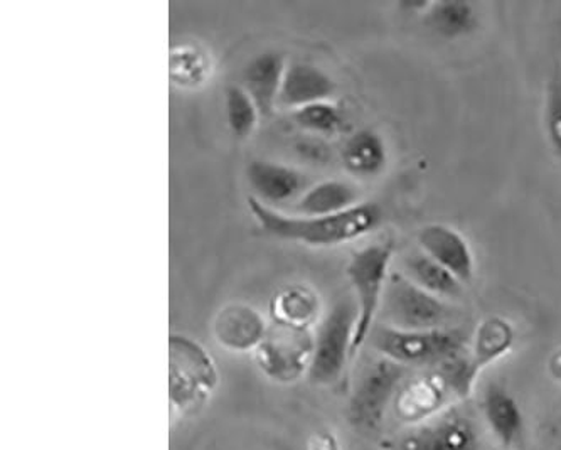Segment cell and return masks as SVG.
Returning a JSON list of instances; mask_svg holds the SVG:
<instances>
[{
  "mask_svg": "<svg viewBox=\"0 0 561 450\" xmlns=\"http://www.w3.org/2000/svg\"><path fill=\"white\" fill-rule=\"evenodd\" d=\"M335 93V81L331 74L312 62L288 61L282 83L278 108L296 112L312 103L328 102Z\"/></svg>",
  "mask_w": 561,
  "mask_h": 450,
  "instance_id": "5bb4252c",
  "label": "cell"
},
{
  "mask_svg": "<svg viewBox=\"0 0 561 450\" xmlns=\"http://www.w3.org/2000/svg\"><path fill=\"white\" fill-rule=\"evenodd\" d=\"M225 115L231 136L237 140L249 139L262 118L252 96L241 84H230L225 92Z\"/></svg>",
  "mask_w": 561,
  "mask_h": 450,
  "instance_id": "7402d4cb",
  "label": "cell"
},
{
  "mask_svg": "<svg viewBox=\"0 0 561 450\" xmlns=\"http://www.w3.org/2000/svg\"><path fill=\"white\" fill-rule=\"evenodd\" d=\"M400 450H481V436L469 415L450 406L412 427Z\"/></svg>",
  "mask_w": 561,
  "mask_h": 450,
  "instance_id": "9c48e42d",
  "label": "cell"
},
{
  "mask_svg": "<svg viewBox=\"0 0 561 450\" xmlns=\"http://www.w3.org/2000/svg\"><path fill=\"white\" fill-rule=\"evenodd\" d=\"M318 314V300L309 290L294 287L275 297L274 321L290 326L309 327Z\"/></svg>",
  "mask_w": 561,
  "mask_h": 450,
  "instance_id": "cb8c5ba5",
  "label": "cell"
},
{
  "mask_svg": "<svg viewBox=\"0 0 561 450\" xmlns=\"http://www.w3.org/2000/svg\"><path fill=\"white\" fill-rule=\"evenodd\" d=\"M425 24L444 39H460L479 27L476 5L462 0H442L426 5Z\"/></svg>",
  "mask_w": 561,
  "mask_h": 450,
  "instance_id": "ffe728a7",
  "label": "cell"
},
{
  "mask_svg": "<svg viewBox=\"0 0 561 450\" xmlns=\"http://www.w3.org/2000/svg\"><path fill=\"white\" fill-rule=\"evenodd\" d=\"M341 159L347 173L353 176H379L388 164L387 142L371 128H362L344 142Z\"/></svg>",
  "mask_w": 561,
  "mask_h": 450,
  "instance_id": "ac0fdd59",
  "label": "cell"
},
{
  "mask_svg": "<svg viewBox=\"0 0 561 450\" xmlns=\"http://www.w3.org/2000/svg\"><path fill=\"white\" fill-rule=\"evenodd\" d=\"M337 446H335L334 439L332 437L325 436V434H319L318 437H313L309 443V450H335Z\"/></svg>",
  "mask_w": 561,
  "mask_h": 450,
  "instance_id": "4316f807",
  "label": "cell"
},
{
  "mask_svg": "<svg viewBox=\"0 0 561 450\" xmlns=\"http://www.w3.org/2000/svg\"><path fill=\"white\" fill-rule=\"evenodd\" d=\"M481 414L485 425L504 449L522 446L526 436V420L518 399L506 384L489 381L482 390Z\"/></svg>",
  "mask_w": 561,
  "mask_h": 450,
  "instance_id": "8fae6325",
  "label": "cell"
},
{
  "mask_svg": "<svg viewBox=\"0 0 561 450\" xmlns=\"http://www.w3.org/2000/svg\"><path fill=\"white\" fill-rule=\"evenodd\" d=\"M409 280H412L420 289L426 290L432 296L440 299H454L462 292L463 284L454 277L447 268L442 267L431 256L420 250L407 256L403 261V272Z\"/></svg>",
  "mask_w": 561,
  "mask_h": 450,
  "instance_id": "44dd1931",
  "label": "cell"
},
{
  "mask_svg": "<svg viewBox=\"0 0 561 450\" xmlns=\"http://www.w3.org/2000/svg\"><path fill=\"white\" fill-rule=\"evenodd\" d=\"M206 71H208V62L203 53L197 49L191 48V46H181L179 51L172 53L171 78L175 83H199L205 80Z\"/></svg>",
  "mask_w": 561,
  "mask_h": 450,
  "instance_id": "484cf974",
  "label": "cell"
},
{
  "mask_svg": "<svg viewBox=\"0 0 561 450\" xmlns=\"http://www.w3.org/2000/svg\"><path fill=\"white\" fill-rule=\"evenodd\" d=\"M249 211L263 233L282 242L299 243L313 249H329L354 242L371 233L383 220L381 208L375 203H362L347 211L331 217H300L287 215L249 196Z\"/></svg>",
  "mask_w": 561,
  "mask_h": 450,
  "instance_id": "6da1fadb",
  "label": "cell"
},
{
  "mask_svg": "<svg viewBox=\"0 0 561 450\" xmlns=\"http://www.w3.org/2000/svg\"><path fill=\"white\" fill-rule=\"evenodd\" d=\"M368 343L378 356L401 367H438L469 348V334L462 327L432 331H401L376 324Z\"/></svg>",
  "mask_w": 561,
  "mask_h": 450,
  "instance_id": "3957f363",
  "label": "cell"
},
{
  "mask_svg": "<svg viewBox=\"0 0 561 450\" xmlns=\"http://www.w3.org/2000/svg\"><path fill=\"white\" fill-rule=\"evenodd\" d=\"M313 351L309 327L290 326L274 321L256 349L260 370L278 383H294L307 377Z\"/></svg>",
  "mask_w": 561,
  "mask_h": 450,
  "instance_id": "ba28073f",
  "label": "cell"
},
{
  "mask_svg": "<svg viewBox=\"0 0 561 450\" xmlns=\"http://www.w3.org/2000/svg\"><path fill=\"white\" fill-rule=\"evenodd\" d=\"M420 250L447 268L460 282H472L476 274L474 253L456 228L432 223L423 227L416 236Z\"/></svg>",
  "mask_w": 561,
  "mask_h": 450,
  "instance_id": "7c38bea8",
  "label": "cell"
},
{
  "mask_svg": "<svg viewBox=\"0 0 561 450\" xmlns=\"http://www.w3.org/2000/svg\"><path fill=\"white\" fill-rule=\"evenodd\" d=\"M362 193L354 184L343 180H325L312 184L296 201L300 217H331L362 205Z\"/></svg>",
  "mask_w": 561,
  "mask_h": 450,
  "instance_id": "e0dca14e",
  "label": "cell"
},
{
  "mask_svg": "<svg viewBox=\"0 0 561 450\" xmlns=\"http://www.w3.org/2000/svg\"><path fill=\"white\" fill-rule=\"evenodd\" d=\"M247 183L252 189L250 196L271 208L280 203L297 201L312 186L299 169L266 159H255L247 165Z\"/></svg>",
  "mask_w": 561,
  "mask_h": 450,
  "instance_id": "30bf717a",
  "label": "cell"
},
{
  "mask_svg": "<svg viewBox=\"0 0 561 450\" xmlns=\"http://www.w3.org/2000/svg\"><path fill=\"white\" fill-rule=\"evenodd\" d=\"M393 261V243L383 242L356 250L347 262L346 275L356 302L357 321L353 341V359L368 343L369 334L376 326L388 278Z\"/></svg>",
  "mask_w": 561,
  "mask_h": 450,
  "instance_id": "277c9868",
  "label": "cell"
},
{
  "mask_svg": "<svg viewBox=\"0 0 561 450\" xmlns=\"http://www.w3.org/2000/svg\"><path fill=\"white\" fill-rule=\"evenodd\" d=\"M169 359L172 405L181 414L197 411L218 383L215 361L199 343L183 334L169 337Z\"/></svg>",
  "mask_w": 561,
  "mask_h": 450,
  "instance_id": "52a82bcc",
  "label": "cell"
},
{
  "mask_svg": "<svg viewBox=\"0 0 561 450\" xmlns=\"http://www.w3.org/2000/svg\"><path fill=\"white\" fill-rule=\"evenodd\" d=\"M448 396L450 392L435 371L428 377L405 380L393 402L394 415L403 424L415 427L444 412Z\"/></svg>",
  "mask_w": 561,
  "mask_h": 450,
  "instance_id": "4fadbf2b",
  "label": "cell"
},
{
  "mask_svg": "<svg viewBox=\"0 0 561 450\" xmlns=\"http://www.w3.org/2000/svg\"><path fill=\"white\" fill-rule=\"evenodd\" d=\"M290 115L300 130L312 136H335L344 125L343 112L332 100L302 106Z\"/></svg>",
  "mask_w": 561,
  "mask_h": 450,
  "instance_id": "603a6c76",
  "label": "cell"
},
{
  "mask_svg": "<svg viewBox=\"0 0 561 450\" xmlns=\"http://www.w3.org/2000/svg\"><path fill=\"white\" fill-rule=\"evenodd\" d=\"M265 321L255 309L249 305H230L222 309L216 318L215 336L222 348L234 353L259 349L265 337Z\"/></svg>",
  "mask_w": 561,
  "mask_h": 450,
  "instance_id": "2e32d148",
  "label": "cell"
},
{
  "mask_svg": "<svg viewBox=\"0 0 561 450\" xmlns=\"http://www.w3.org/2000/svg\"><path fill=\"white\" fill-rule=\"evenodd\" d=\"M545 132L548 143L561 164V70L551 77L545 100Z\"/></svg>",
  "mask_w": 561,
  "mask_h": 450,
  "instance_id": "d4e9b609",
  "label": "cell"
},
{
  "mask_svg": "<svg viewBox=\"0 0 561 450\" xmlns=\"http://www.w3.org/2000/svg\"><path fill=\"white\" fill-rule=\"evenodd\" d=\"M407 374L409 368L383 356L368 362L357 377L347 403L351 427L362 434L379 432Z\"/></svg>",
  "mask_w": 561,
  "mask_h": 450,
  "instance_id": "5b68a950",
  "label": "cell"
},
{
  "mask_svg": "<svg viewBox=\"0 0 561 450\" xmlns=\"http://www.w3.org/2000/svg\"><path fill=\"white\" fill-rule=\"evenodd\" d=\"M550 373L553 374L554 380L561 381V348L551 356Z\"/></svg>",
  "mask_w": 561,
  "mask_h": 450,
  "instance_id": "83f0119b",
  "label": "cell"
},
{
  "mask_svg": "<svg viewBox=\"0 0 561 450\" xmlns=\"http://www.w3.org/2000/svg\"><path fill=\"white\" fill-rule=\"evenodd\" d=\"M357 309L353 296L335 300L313 333V351L307 380L316 386L332 389L343 381L353 361Z\"/></svg>",
  "mask_w": 561,
  "mask_h": 450,
  "instance_id": "7a4b0ae2",
  "label": "cell"
},
{
  "mask_svg": "<svg viewBox=\"0 0 561 450\" xmlns=\"http://www.w3.org/2000/svg\"><path fill=\"white\" fill-rule=\"evenodd\" d=\"M514 345V330L506 319L492 318L485 319L479 324L472 345L467 349L470 365L474 368L476 373L481 374L484 368L492 362L506 356Z\"/></svg>",
  "mask_w": 561,
  "mask_h": 450,
  "instance_id": "d6986e66",
  "label": "cell"
},
{
  "mask_svg": "<svg viewBox=\"0 0 561 450\" xmlns=\"http://www.w3.org/2000/svg\"><path fill=\"white\" fill-rule=\"evenodd\" d=\"M287 58L278 51H263L253 56L243 70V86L252 96L262 117H271L278 108Z\"/></svg>",
  "mask_w": 561,
  "mask_h": 450,
  "instance_id": "9a60e30c",
  "label": "cell"
},
{
  "mask_svg": "<svg viewBox=\"0 0 561 450\" xmlns=\"http://www.w3.org/2000/svg\"><path fill=\"white\" fill-rule=\"evenodd\" d=\"M385 326L401 331H432L457 327L459 312L447 300L432 296L403 274L391 272L383 305Z\"/></svg>",
  "mask_w": 561,
  "mask_h": 450,
  "instance_id": "8992f818",
  "label": "cell"
}]
</instances>
